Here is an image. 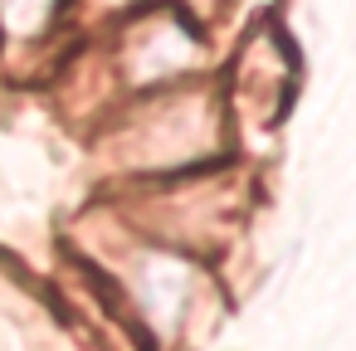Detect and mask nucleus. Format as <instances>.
Here are the masks:
<instances>
[{"label":"nucleus","instance_id":"1","mask_svg":"<svg viewBox=\"0 0 356 351\" xmlns=\"http://www.w3.org/2000/svg\"><path fill=\"white\" fill-rule=\"evenodd\" d=\"M40 6H44V0H6V10H10V20H15V25H35Z\"/></svg>","mask_w":356,"mask_h":351}]
</instances>
